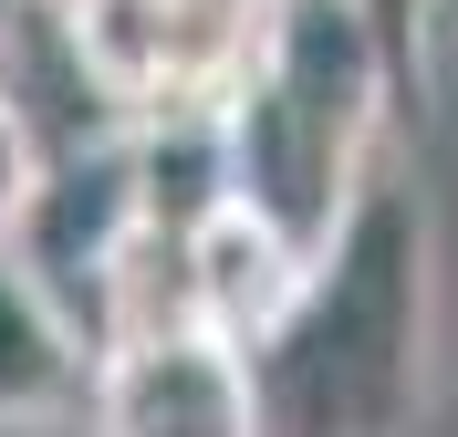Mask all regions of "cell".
<instances>
[{
	"label": "cell",
	"mask_w": 458,
	"mask_h": 437,
	"mask_svg": "<svg viewBox=\"0 0 458 437\" xmlns=\"http://www.w3.org/2000/svg\"><path fill=\"white\" fill-rule=\"evenodd\" d=\"M428 365H437V261H428V208L406 177L375 167L354 188L323 250L302 261L292 302L250 333V385L260 427H323V437H375L428 416Z\"/></svg>",
	"instance_id": "obj_1"
},
{
	"label": "cell",
	"mask_w": 458,
	"mask_h": 437,
	"mask_svg": "<svg viewBox=\"0 0 458 437\" xmlns=\"http://www.w3.org/2000/svg\"><path fill=\"white\" fill-rule=\"evenodd\" d=\"M73 84L114 125L136 115H188L240 84L260 42V0H42Z\"/></svg>",
	"instance_id": "obj_2"
},
{
	"label": "cell",
	"mask_w": 458,
	"mask_h": 437,
	"mask_svg": "<svg viewBox=\"0 0 458 437\" xmlns=\"http://www.w3.org/2000/svg\"><path fill=\"white\" fill-rule=\"evenodd\" d=\"M219 136H229V198H250L271 230H292L302 250H323L354 188L375 177V146L386 125L344 115V105H313V94L271 84L260 63H240V84L219 94Z\"/></svg>",
	"instance_id": "obj_3"
},
{
	"label": "cell",
	"mask_w": 458,
	"mask_h": 437,
	"mask_svg": "<svg viewBox=\"0 0 458 437\" xmlns=\"http://www.w3.org/2000/svg\"><path fill=\"white\" fill-rule=\"evenodd\" d=\"M84 407H94V427H114V437H250L260 427L250 344L219 333V323H177V333L105 344Z\"/></svg>",
	"instance_id": "obj_4"
},
{
	"label": "cell",
	"mask_w": 458,
	"mask_h": 437,
	"mask_svg": "<svg viewBox=\"0 0 458 437\" xmlns=\"http://www.w3.org/2000/svg\"><path fill=\"white\" fill-rule=\"evenodd\" d=\"M84 396H94V333L0 240V427L11 416H63V407H84Z\"/></svg>",
	"instance_id": "obj_5"
},
{
	"label": "cell",
	"mask_w": 458,
	"mask_h": 437,
	"mask_svg": "<svg viewBox=\"0 0 458 437\" xmlns=\"http://www.w3.org/2000/svg\"><path fill=\"white\" fill-rule=\"evenodd\" d=\"M188 240H199V313L219 323V333H240V344L292 302V282H302V261H313V250H302L292 230H271L250 198H219Z\"/></svg>",
	"instance_id": "obj_6"
},
{
	"label": "cell",
	"mask_w": 458,
	"mask_h": 437,
	"mask_svg": "<svg viewBox=\"0 0 458 437\" xmlns=\"http://www.w3.org/2000/svg\"><path fill=\"white\" fill-rule=\"evenodd\" d=\"M375 21V42H386V63H396L406 105H417V84H428V0H354Z\"/></svg>",
	"instance_id": "obj_7"
},
{
	"label": "cell",
	"mask_w": 458,
	"mask_h": 437,
	"mask_svg": "<svg viewBox=\"0 0 458 437\" xmlns=\"http://www.w3.org/2000/svg\"><path fill=\"white\" fill-rule=\"evenodd\" d=\"M31 167H42V125L21 115V94L0 84V230H11V208H21V188H31Z\"/></svg>",
	"instance_id": "obj_8"
},
{
	"label": "cell",
	"mask_w": 458,
	"mask_h": 437,
	"mask_svg": "<svg viewBox=\"0 0 458 437\" xmlns=\"http://www.w3.org/2000/svg\"><path fill=\"white\" fill-rule=\"evenodd\" d=\"M21 21H31V0H0V73H11V42H21Z\"/></svg>",
	"instance_id": "obj_9"
}]
</instances>
